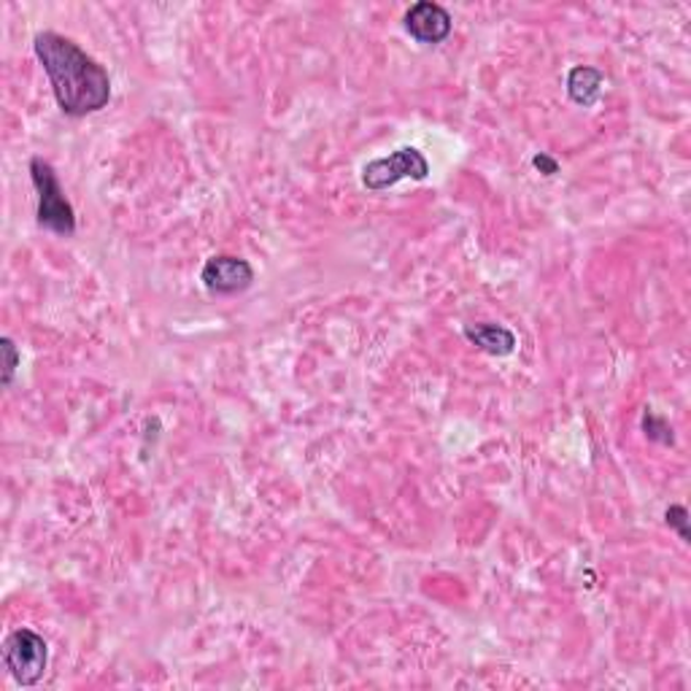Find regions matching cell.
<instances>
[{"label": "cell", "mask_w": 691, "mask_h": 691, "mask_svg": "<svg viewBox=\"0 0 691 691\" xmlns=\"http://www.w3.org/2000/svg\"><path fill=\"white\" fill-rule=\"evenodd\" d=\"M33 52L52 84L54 100L65 117H89L111 100V76L76 41L44 30L33 39Z\"/></svg>", "instance_id": "cell-1"}, {"label": "cell", "mask_w": 691, "mask_h": 691, "mask_svg": "<svg viewBox=\"0 0 691 691\" xmlns=\"http://www.w3.org/2000/svg\"><path fill=\"white\" fill-rule=\"evenodd\" d=\"M30 179H33L35 195H39V211H35V220L39 227L50 230L57 235H74L76 233V211L71 205V200L65 198L63 184H60L57 173L44 157H33L30 160Z\"/></svg>", "instance_id": "cell-2"}, {"label": "cell", "mask_w": 691, "mask_h": 691, "mask_svg": "<svg viewBox=\"0 0 691 691\" xmlns=\"http://www.w3.org/2000/svg\"><path fill=\"white\" fill-rule=\"evenodd\" d=\"M3 665L9 676L14 678V683L35 687L46 676V667H50V646L33 629H14L3 640Z\"/></svg>", "instance_id": "cell-3"}, {"label": "cell", "mask_w": 691, "mask_h": 691, "mask_svg": "<svg viewBox=\"0 0 691 691\" xmlns=\"http://www.w3.org/2000/svg\"><path fill=\"white\" fill-rule=\"evenodd\" d=\"M429 176V162L416 147L395 149L386 157H375L362 168V184L371 192H384L405 179L424 181Z\"/></svg>", "instance_id": "cell-4"}, {"label": "cell", "mask_w": 691, "mask_h": 691, "mask_svg": "<svg viewBox=\"0 0 691 691\" xmlns=\"http://www.w3.org/2000/svg\"><path fill=\"white\" fill-rule=\"evenodd\" d=\"M200 281L211 295H241L254 284V268L235 254H214L205 259Z\"/></svg>", "instance_id": "cell-5"}, {"label": "cell", "mask_w": 691, "mask_h": 691, "mask_svg": "<svg viewBox=\"0 0 691 691\" xmlns=\"http://www.w3.org/2000/svg\"><path fill=\"white\" fill-rule=\"evenodd\" d=\"M403 25L408 30L411 39H416L419 44L435 46L444 44L448 35H451V14L440 3L419 0V3H414L405 11Z\"/></svg>", "instance_id": "cell-6"}, {"label": "cell", "mask_w": 691, "mask_h": 691, "mask_svg": "<svg viewBox=\"0 0 691 691\" xmlns=\"http://www.w3.org/2000/svg\"><path fill=\"white\" fill-rule=\"evenodd\" d=\"M463 336L478 351H483L489 357H508L517 351V336L508 327L495 325V321H472V325H465Z\"/></svg>", "instance_id": "cell-7"}, {"label": "cell", "mask_w": 691, "mask_h": 691, "mask_svg": "<svg viewBox=\"0 0 691 691\" xmlns=\"http://www.w3.org/2000/svg\"><path fill=\"white\" fill-rule=\"evenodd\" d=\"M567 95L575 106L592 108L597 106V100L603 98V84L605 76L603 71L592 68V65H575L567 74Z\"/></svg>", "instance_id": "cell-8"}, {"label": "cell", "mask_w": 691, "mask_h": 691, "mask_svg": "<svg viewBox=\"0 0 691 691\" xmlns=\"http://www.w3.org/2000/svg\"><path fill=\"white\" fill-rule=\"evenodd\" d=\"M0 351H3V375H0V384H3V390H9V386L14 384L17 371H20L22 354L9 336L0 338Z\"/></svg>", "instance_id": "cell-9"}, {"label": "cell", "mask_w": 691, "mask_h": 691, "mask_svg": "<svg viewBox=\"0 0 691 691\" xmlns=\"http://www.w3.org/2000/svg\"><path fill=\"white\" fill-rule=\"evenodd\" d=\"M642 433H646V438L653 440V444H665V446L672 444V427L667 424L665 416H657L651 408H648L646 416H642Z\"/></svg>", "instance_id": "cell-10"}, {"label": "cell", "mask_w": 691, "mask_h": 691, "mask_svg": "<svg viewBox=\"0 0 691 691\" xmlns=\"http://www.w3.org/2000/svg\"><path fill=\"white\" fill-rule=\"evenodd\" d=\"M665 521L670 530L678 532V538H681L683 543H691V532H689V511L687 506H670L665 511Z\"/></svg>", "instance_id": "cell-11"}, {"label": "cell", "mask_w": 691, "mask_h": 691, "mask_svg": "<svg viewBox=\"0 0 691 691\" xmlns=\"http://www.w3.org/2000/svg\"><path fill=\"white\" fill-rule=\"evenodd\" d=\"M532 166H535V171H541L543 176H556V173H560V162H556L551 155H545V151H541V155L532 157Z\"/></svg>", "instance_id": "cell-12"}]
</instances>
